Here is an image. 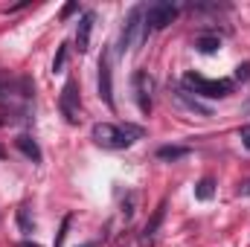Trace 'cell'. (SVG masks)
<instances>
[{"label": "cell", "instance_id": "1", "mask_svg": "<svg viewBox=\"0 0 250 247\" xmlns=\"http://www.w3.org/2000/svg\"><path fill=\"white\" fill-rule=\"evenodd\" d=\"M90 137L96 140V145L102 148H128L137 137H143V128L137 125H111V123H96Z\"/></svg>", "mask_w": 250, "mask_h": 247}, {"label": "cell", "instance_id": "2", "mask_svg": "<svg viewBox=\"0 0 250 247\" xmlns=\"http://www.w3.org/2000/svg\"><path fill=\"white\" fill-rule=\"evenodd\" d=\"M146 35H148V26H146V6H137V9H131V15H128V21H125V26H123V50L137 53L140 44L146 41Z\"/></svg>", "mask_w": 250, "mask_h": 247}, {"label": "cell", "instance_id": "3", "mask_svg": "<svg viewBox=\"0 0 250 247\" xmlns=\"http://www.w3.org/2000/svg\"><path fill=\"white\" fill-rule=\"evenodd\" d=\"M184 84L192 87L198 96H209V99L230 96V90H233L230 82H212V79H204V76H195V73H187V76H184Z\"/></svg>", "mask_w": 250, "mask_h": 247}, {"label": "cell", "instance_id": "4", "mask_svg": "<svg viewBox=\"0 0 250 247\" xmlns=\"http://www.w3.org/2000/svg\"><path fill=\"white\" fill-rule=\"evenodd\" d=\"M178 18V6L175 3H151L146 9V26L148 29H163Z\"/></svg>", "mask_w": 250, "mask_h": 247}, {"label": "cell", "instance_id": "5", "mask_svg": "<svg viewBox=\"0 0 250 247\" xmlns=\"http://www.w3.org/2000/svg\"><path fill=\"white\" fill-rule=\"evenodd\" d=\"M59 108H62L67 123L73 125L79 123V87H76V82H64L62 96H59Z\"/></svg>", "mask_w": 250, "mask_h": 247}, {"label": "cell", "instance_id": "6", "mask_svg": "<svg viewBox=\"0 0 250 247\" xmlns=\"http://www.w3.org/2000/svg\"><path fill=\"white\" fill-rule=\"evenodd\" d=\"M99 96L108 108H114V82H111V53H102L99 59Z\"/></svg>", "mask_w": 250, "mask_h": 247}, {"label": "cell", "instance_id": "7", "mask_svg": "<svg viewBox=\"0 0 250 247\" xmlns=\"http://www.w3.org/2000/svg\"><path fill=\"white\" fill-rule=\"evenodd\" d=\"M134 96H137V108L143 114H151V79L143 70L134 73Z\"/></svg>", "mask_w": 250, "mask_h": 247}, {"label": "cell", "instance_id": "8", "mask_svg": "<svg viewBox=\"0 0 250 247\" xmlns=\"http://www.w3.org/2000/svg\"><path fill=\"white\" fill-rule=\"evenodd\" d=\"M175 99L187 108V111H192V114H198V117H212V108L209 105H204L198 96H192L189 90H175Z\"/></svg>", "mask_w": 250, "mask_h": 247}, {"label": "cell", "instance_id": "9", "mask_svg": "<svg viewBox=\"0 0 250 247\" xmlns=\"http://www.w3.org/2000/svg\"><path fill=\"white\" fill-rule=\"evenodd\" d=\"M90 32H93V15L87 12V15H82V21L76 26V47H79V53H84L90 47Z\"/></svg>", "mask_w": 250, "mask_h": 247}, {"label": "cell", "instance_id": "10", "mask_svg": "<svg viewBox=\"0 0 250 247\" xmlns=\"http://www.w3.org/2000/svg\"><path fill=\"white\" fill-rule=\"evenodd\" d=\"M15 145H18V148H21V151H23V154H26V157L32 160V163H41V148H38V143H35L32 137L21 134V137L15 140Z\"/></svg>", "mask_w": 250, "mask_h": 247}, {"label": "cell", "instance_id": "11", "mask_svg": "<svg viewBox=\"0 0 250 247\" xmlns=\"http://www.w3.org/2000/svg\"><path fill=\"white\" fill-rule=\"evenodd\" d=\"M187 154H189V148H184V145H163V148H157L160 160H181Z\"/></svg>", "mask_w": 250, "mask_h": 247}, {"label": "cell", "instance_id": "12", "mask_svg": "<svg viewBox=\"0 0 250 247\" xmlns=\"http://www.w3.org/2000/svg\"><path fill=\"white\" fill-rule=\"evenodd\" d=\"M212 192H215V181L212 178H204V181H198V186H195V198L198 201H209Z\"/></svg>", "mask_w": 250, "mask_h": 247}, {"label": "cell", "instance_id": "13", "mask_svg": "<svg viewBox=\"0 0 250 247\" xmlns=\"http://www.w3.org/2000/svg\"><path fill=\"white\" fill-rule=\"evenodd\" d=\"M195 47H198L201 53H215V50L221 47V38H215V35H201V38L195 41Z\"/></svg>", "mask_w": 250, "mask_h": 247}, {"label": "cell", "instance_id": "14", "mask_svg": "<svg viewBox=\"0 0 250 247\" xmlns=\"http://www.w3.org/2000/svg\"><path fill=\"white\" fill-rule=\"evenodd\" d=\"M160 221H163V204H160V209L154 212V218H151V221L146 224V233H143V242H146V245H148V242L154 239V233H157V227H160Z\"/></svg>", "mask_w": 250, "mask_h": 247}, {"label": "cell", "instance_id": "15", "mask_svg": "<svg viewBox=\"0 0 250 247\" xmlns=\"http://www.w3.org/2000/svg\"><path fill=\"white\" fill-rule=\"evenodd\" d=\"M18 224H21V233H26V236H29V233H35V221L29 218L26 206H21V209H18Z\"/></svg>", "mask_w": 250, "mask_h": 247}, {"label": "cell", "instance_id": "16", "mask_svg": "<svg viewBox=\"0 0 250 247\" xmlns=\"http://www.w3.org/2000/svg\"><path fill=\"white\" fill-rule=\"evenodd\" d=\"M70 221H73L70 215L62 221V230H59V236H56V245H53V247H62V245H64V239H67V230H70Z\"/></svg>", "mask_w": 250, "mask_h": 247}, {"label": "cell", "instance_id": "17", "mask_svg": "<svg viewBox=\"0 0 250 247\" xmlns=\"http://www.w3.org/2000/svg\"><path fill=\"white\" fill-rule=\"evenodd\" d=\"M64 62H67V44H62V47H59V56H56V62H53V70H56V73H62Z\"/></svg>", "mask_w": 250, "mask_h": 247}, {"label": "cell", "instance_id": "18", "mask_svg": "<svg viewBox=\"0 0 250 247\" xmlns=\"http://www.w3.org/2000/svg\"><path fill=\"white\" fill-rule=\"evenodd\" d=\"M236 79H239V82H248L250 79V64H242V67L236 70Z\"/></svg>", "mask_w": 250, "mask_h": 247}, {"label": "cell", "instance_id": "19", "mask_svg": "<svg viewBox=\"0 0 250 247\" xmlns=\"http://www.w3.org/2000/svg\"><path fill=\"white\" fill-rule=\"evenodd\" d=\"M239 137H242V143H245V148L250 151V125H245V128L239 131Z\"/></svg>", "mask_w": 250, "mask_h": 247}, {"label": "cell", "instance_id": "20", "mask_svg": "<svg viewBox=\"0 0 250 247\" xmlns=\"http://www.w3.org/2000/svg\"><path fill=\"white\" fill-rule=\"evenodd\" d=\"M73 12H76V3H67V6H64V12H62V15L67 18V15H73Z\"/></svg>", "mask_w": 250, "mask_h": 247}, {"label": "cell", "instance_id": "21", "mask_svg": "<svg viewBox=\"0 0 250 247\" xmlns=\"http://www.w3.org/2000/svg\"><path fill=\"white\" fill-rule=\"evenodd\" d=\"M239 195H250V181H245V184L239 186Z\"/></svg>", "mask_w": 250, "mask_h": 247}, {"label": "cell", "instance_id": "22", "mask_svg": "<svg viewBox=\"0 0 250 247\" xmlns=\"http://www.w3.org/2000/svg\"><path fill=\"white\" fill-rule=\"evenodd\" d=\"M21 247H38V245H32V242H23V245H21Z\"/></svg>", "mask_w": 250, "mask_h": 247}, {"label": "cell", "instance_id": "23", "mask_svg": "<svg viewBox=\"0 0 250 247\" xmlns=\"http://www.w3.org/2000/svg\"><path fill=\"white\" fill-rule=\"evenodd\" d=\"M0 157H3V148H0Z\"/></svg>", "mask_w": 250, "mask_h": 247}]
</instances>
